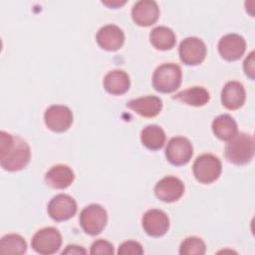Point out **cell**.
<instances>
[{
  "label": "cell",
  "instance_id": "5bb4252c",
  "mask_svg": "<svg viewBox=\"0 0 255 255\" xmlns=\"http://www.w3.org/2000/svg\"><path fill=\"white\" fill-rule=\"evenodd\" d=\"M158 16L159 8L152 0L137 1L131 9V18L138 26H150L157 21Z\"/></svg>",
  "mask_w": 255,
  "mask_h": 255
},
{
  "label": "cell",
  "instance_id": "44dd1931",
  "mask_svg": "<svg viewBox=\"0 0 255 255\" xmlns=\"http://www.w3.org/2000/svg\"><path fill=\"white\" fill-rule=\"evenodd\" d=\"M211 128L215 136L222 140H229L238 132L235 120L227 114L220 115L215 118L212 122Z\"/></svg>",
  "mask_w": 255,
  "mask_h": 255
},
{
  "label": "cell",
  "instance_id": "7c38bea8",
  "mask_svg": "<svg viewBox=\"0 0 255 255\" xmlns=\"http://www.w3.org/2000/svg\"><path fill=\"white\" fill-rule=\"evenodd\" d=\"M184 192L183 182L175 176H165L154 186L155 196L164 202L178 200Z\"/></svg>",
  "mask_w": 255,
  "mask_h": 255
},
{
  "label": "cell",
  "instance_id": "5b68a950",
  "mask_svg": "<svg viewBox=\"0 0 255 255\" xmlns=\"http://www.w3.org/2000/svg\"><path fill=\"white\" fill-rule=\"evenodd\" d=\"M108 214L100 204H90L80 213V224L83 230L92 236L100 234L106 227Z\"/></svg>",
  "mask_w": 255,
  "mask_h": 255
},
{
  "label": "cell",
  "instance_id": "2e32d148",
  "mask_svg": "<svg viewBox=\"0 0 255 255\" xmlns=\"http://www.w3.org/2000/svg\"><path fill=\"white\" fill-rule=\"evenodd\" d=\"M127 108L144 118L157 116L162 109V102L158 97L146 96L130 100L127 103Z\"/></svg>",
  "mask_w": 255,
  "mask_h": 255
},
{
  "label": "cell",
  "instance_id": "f1b7e54d",
  "mask_svg": "<svg viewBox=\"0 0 255 255\" xmlns=\"http://www.w3.org/2000/svg\"><path fill=\"white\" fill-rule=\"evenodd\" d=\"M87 251L82 247V246H78V245H68L66 247L65 250L62 251V254L66 255H74V254H86Z\"/></svg>",
  "mask_w": 255,
  "mask_h": 255
},
{
  "label": "cell",
  "instance_id": "8fae6325",
  "mask_svg": "<svg viewBox=\"0 0 255 255\" xmlns=\"http://www.w3.org/2000/svg\"><path fill=\"white\" fill-rule=\"evenodd\" d=\"M142 228L145 233L152 237L164 235L169 228V218L160 209H149L142 216Z\"/></svg>",
  "mask_w": 255,
  "mask_h": 255
},
{
  "label": "cell",
  "instance_id": "7402d4cb",
  "mask_svg": "<svg viewBox=\"0 0 255 255\" xmlns=\"http://www.w3.org/2000/svg\"><path fill=\"white\" fill-rule=\"evenodd\" d=\"M149 40L155 49L161 51L171 49L176 42L173 31L165 26H157L153 28L149 34Z\"/></svg>",
  "mask_w": 255,
  "mask_h": 255
},
{
  "label": "cell",
  "instance_id": "9c48e42d",
  "mask_svg": "<svg viewBox=\"0 0 255 255\" xmlns=\"http://www.w3.org/2000/svg\"><path fill=\"white\" fill-rule=\"evenodd\" d=\"M180 60L183 64L195 66L202 63L206 56V46L197 37H187L179 45Z\"/></svg>",
  "mask_w": 255,
  "mask_h": 255
},
{
  "label": "cell",
  "instance_id": "ffe728a7",
  "mask_svg": "<svg viewBox=\"0 0 255 255\" xmlns=\"http://www.w3.org/2000/svg\"><path fill=\"white\" fill-rule=\"evenodd\" d=\"M172 99L188 106L201 107L208 103L210 96L206 89L202 87H192L175 94Z\"/></svg>",
  "mask_w": 255,
  "mask_h": 255
},
{
  "label": "cell",
  "instance_id": "9a60e30c",
  "mask_svg": "<svg viewBox=\"0 0 255 255\" xmlns=\"http://www.w3.org/2000/svg\"><path fill=\"white\" fill-rule=\"evenodd\" d=\"M97 43L106 51H117L124 45L125 34L123 30L113 24L102 27L97 33Z\"/></svg>",
  "mask_w": 255,
  "mask_h": 255
},
{
  "label": "cell",
  "instance_id": "52a82bcc",
  "mask_svg": "<svg viewBox=\"0 0 255 255\" xmlns=\"http://www.w3.org/2000/svg\"><path fill=\"white\" fill-rule=\"evenodd\" d=\"M192 154V144L189 139L184 136H174L170 138L165 148L166 159L176 166L186 164L191 159Z\"/></svg>",
  "mask_w": 255,
  "mask_h": 255
},
{
  "label": "cell",
  "instance_id": "484cf974",
  "mask_svg": "<svg viewBox=\"0 0 255 255\" xmlns=\"http://www.w3.org/2000/svg\"><path fill=\"white\" fill-rule=\"evenodd\" d=\"M142 253V246L137 241L133 240L123 242L118 249V254L120 255H140Z\"/></svg>",
  "mask_w": 255,
  "mask_h": 255
},
{
  "label": "cell",
  "instance_id": "cb8c5ba5",
  "mask_svg": "<svg viewBox=\"0 0 255 255\" xmlns=\"http://www.w3.org/2000/svg\"><path fill=\"white\" fill-rule=\"evenodd\" d=\"M27 251V243L19 234H7L0 240L1 254H24Z\"/></svg>",
  "mask_w": 255,
  "mask_h": 255
},
{
  "label": "cell",
  "instance_id": "4fadbf2b",
  "mask_svg": "<svg viewBox=\"0 0 255 255\" xmlns=\"http://www.w3.org/2000/svg\"><path fill=\"white\" fill-rule=\"evenodd\" d=\"M246 50V43L238 34H227L218 42V52L226 61L239 60Z\"/></svg>",
  "mask_w": 255,
  "mask_h": 255
},
{
  "label": "cell",
  "instance_id": "ac0fdd59",
  "mask_svg": "<svg viewBox=\"0 0 255 255\" xmlns=\"http://www.w3.org/2000/svg\"><path fill=\"white\" fill-rule=\"evenodd\" d=\"M74 178V171L68 165L57 164L47 171L45 182L52 188L65 189L72 184Z\"/></svg>",
  "mask_w": 255,
  "mask_h": 255
},
{
  "label": "cell",
  "instance_id": "30bf717a",
  "mask_svg": "<svg viewBox=\"0 0 255 255\" xmlns=\"http://www.w3.org/2000/svg\"><path fill=\"white\" fill-rule=\"evenodd\" d=\"M48 213L55 221H65L72 218L77 212V203L68 194H58L54 196L48 204Z\"/></svg>",
  "mask_w": 255,
  "mask_h": 255
},
{
  "label": "cell",
  "instance_id": "277c9868",
  "mask_svg": "<svg viewBox=\"0 0 255 255\" xmlns=\"http://www.w3.org/2000/svg\"><path fill=\"white\" fill-rule=\"evenodd\" d=\"M220 159L210 153L199 155L193 163V174L197 181L204 184L214 182L221 174Z\"/></svg>",
  "mask_w": 255,
  "mask_h": 255
},
{
  "label": "cell",
  "instance_id": "e0dca14e",
  "mask_svg": "<svg viewBox=\"0 0 255 255\" xmlns=\"http://www.w3.org/2000/svg\"><path fill=\"white\" fill-rule=\"evenodd\" d=\"M245 102V90L242 84L230 81L225 84L221 92V103L228 110H237Z\"/></svg>",
  "mask_w": 255,
  "mask_h": 255
},
{
  "label": "cell",
  "instance_id": "f546056e",
  "mask_svg": "<svg viewBox=\"0 0 255 255\" xmlns=\"http://www.w3.org/2000/svg\"><path fill=\"white\" fill-rule=\"evenodd\" d=\"M126 3V1L120 2V1H112V2H103V4L108 5L109 7H116V6H122Z\"/></svg>",
  "mask_w": 255,
  "mask_h": 255
},
{
  "label": "cell",
  "instance_id": "7a4b0ae2",
  "mask_svg": "<svg viewBox=\"0 0 255 255\" xmlns=\"http://www.w3.org/2000/svg\"><path fill=\"white\" fill-rule=\"evenodd\" d=\"M254 155L253 137L245 132H237L225 145L226 159L236 165H244L251 161Z\"/></svg>",
  "mask_w": 255,
  "mask_h": 255
},
{
  "label": "cell",
  "instance_id": "8992f818",
  "mask_svg": "<svg viewBox=\"0 0 255 255\" xmlns=\"http://www.w3.org/2000/svg\"><path fill=\"white\" fill-rule=\"evenodd\" d=\"M62 245V235L54 227L38 230L32 238L31 246L39 254L50 255L56 253Z\"/></svg>",
  "mask_w": 255,
  "mask_h": 255
},
{
  "label": "cell",
  "instance_id": "83f0119b",
  "mask_svg": "<svg viewBox=\"0 0 255 255\" xmlns=\"http://www.w3.org/2000/svg\"><path fill=\"white\" fill-rule=\"evenodd\" d=\"M254 51L250 52V54L247 56V58L244 61L243 69L246 74L251 80H254L255 78V64H254Z\"/></svg>",
  "mask_w": 255,
  "mask_h": 255
},
{
  "label": "cell",
  "instance_id": "d6986e66",
  "mask_svg": "<svg viewBox=\"0 0 255 255\" xmlns=\"http://www.w3.org/2000/svg\"><path fill=\"white\" fill-rule=\"evenodd\" d=\"M129 86V77L123 70L111 71L104 78V88L112 95H123L128 91Z\"/></svg>",
  "mask_w": 255,
  "mask_h": 255
},
{
  "label": "cell",
  "instance_id": "4316f807",
  "mask_svg": "<svg viewBox=\"0 0 255 255\" xmlns=\"http://www.w3.org/2000/svg\"><path fill=\"white\" fill-rule=\"evenodd\" d=\"M90 253L92 255H111L114 254V246L107 240H97L91 246Z\"/></svg>",
  "mask_w": 255,
  "mask_h": 255
},
{
  "label": "cell",
  "instance_id": "3957f363",
  "mask_svg": "<svg viewBox=\"0 0 255 255\" xmlns=\"http://www.w3.org/2000/svg\"><path fill=\"white\" fill-rule=\"evenodd\" d=\"M181 69L173 63H165L158 66L152 76V86L159 93H172L181 84Z\"/></svg>",
  "mask_w": 255,
  "mask_h": 255
},
{
  "label": "cell",
  "instance_id": "603a6c76",
  "mask_svg": "<svg viewBox=\"0 0 255 255\" xmlns=\"http://www.w3.org/2000/svg\"><path fill=\"white\" fill-rule=\"evenodd\" d=\"M140 140L148 149L157 150L161 148L165 142V133L160 127L156 125H149L141 130Z\"/></svg>",
  "mask_w": 255,
  "mask_h": 255
},
{
  "label": "cell",
  "instance_id": "ba28073f",
  "mask_svg": "<svg viewBox=\"0 0 255 255\" xmlns=\"http://www.w3.org/2000/svg\"><path fill=\"white\" fill-rule=\"evenodd\" d=\"M44 121L49 129L55 132H64L73 123V113L66 106L53 105L46 110Z\"/></svg>",
  "mask_w": 255,
  "mask_h": 255
},
{
  "label": "cell",
  "instance_id": "d4e9b609",
  "mask_svg": "<svg viewBox=\"0 0 255 255\" xmlns=\"http://www.w3.org/2000/svg\"><path fill=\"white\" fill-rule=\"evenodd\" d=\"M205 251V243L194 236L184 239L179 247V254L181 255H203Z\"/></svg>",
  "mask_w": 255,
  "mask_h": 255
},
{
  "label": "cell",
  "instance_id": "6da1fadb",
  "mask_svg": "<svg viewBox=\"0 0 255 255\" xmlns=\"http://www.w3.org/2000/svg\"><path fill=\"white\" fill-rule=\"evenodd\" d=\"M29 144L18 135L0 132V164L7 171L23 169L30 161Z\"/></svg>",
  "mask_w": 255,
  "mask_h": 255
}]
</instances>
